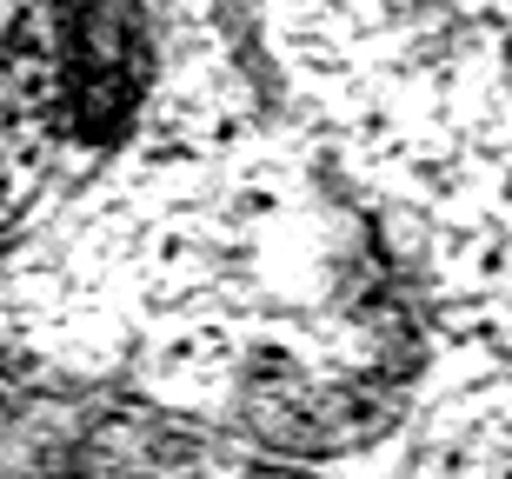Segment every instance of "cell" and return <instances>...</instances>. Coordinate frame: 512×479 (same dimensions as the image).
<instances>
[]
</instances>
